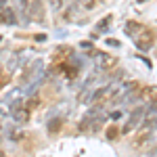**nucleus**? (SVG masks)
I'll return each mask as SVG.
<instances>
[{"label": "nucleus", "mask_w": 157, "mask_h": 157, "mask_svg": "<svg viewBox=\"0 0 157 157\" xmlns=\"http://www.w3.org/2000/svg\"><path fill=\"white\" fill-rule=\"evenodd\" d=\"M13 117L19 120V121H23L25 117H27V113H23V109H21V103H19V101L13 105Z\"/></svg>", "instance_id": "obj_3"}, {"label": "nucleus", "mask_w": 157, "mask_h": 157, "mask_svg": "<svg viewBox=\"0 0 157 157\" xmlns=\"http://www.w3.org/2000/svg\"><path fill=\"white\" fill-rule=\"evenodd\" d=\"M138 2H145V0H138Z\"/></svg>", "instance_id": "obj_7"}, {"label": "nucleus", "mask_w": 157, "mask_h": 157, "mask_svg": "<svg viewBox=\"0 0 157 157\" xmlns=\"http://www.w3.org/2000/svg\"><path fill=\"white\" fill-rule=\"evenodd\" d=\"M80 2H82V4H84L86 9H90V6H92V4H94V0H80Z\"/></svg>", "instance_id": "obj_5"}, {"label": "nucleus", "mask_w": 157, "mask_h": 157, "mask_svg": "<svg viewBox=\"0 0 157 157\" xmlns=\"http://www.w3.org/2000/svg\"><path fill=\"white\" fill-rule=\"evenodd\" d=\"M140 27H143V25L136 23V21H128V23H126V36L134 38L136 34H138V29H140Z\"/></svg>", "instance_id": "obj_2"}, {"label": "nucleus", "mask_w": 157, "mask_h": 157, "mask_svg": "<svg viewBox=\"0 0 157 157\" xmlns=\"http://www.w3.org/2000/svg\"><path fill=\"white\" fill-rule=\"evenodd\" d=\"M111 19H113V17H111V15H107V17H105V19H103V21H98V32H105V29H107V25L111 23Z\"/></svg>", "instance_id": "obj_4"}, {"label": "nucleus", "mask_w": 157, "mask_h": 157, "mask_svg": "<svg viewBox=\"0 0 157 157\" xmlns=\"http://www.w3.org/2000/svg\"><path fill=\"white\" fill-rule=\"evenodd\" d=\"M134 42H136V46L140 50H149L151 46H153V40H155V34H153V29H149V27H140L138 29V34L132 38Z\"/></svg>", "instance_id": "obj_1"}, {"label": "nucleus", "mask_w": 157, "mask_h": 157, "mask_svg": "<svg viewBox=\"0 0 157 157\" xmlns=\"http://www.w3.org/2000/svg\"><path fill=\"white\" fill-rule=\"evenodd\" d=\"M107 44H111V46H120V42H117V40H107Z\"/></svg>", "instance_id": "obj_6"}]
</instances>
